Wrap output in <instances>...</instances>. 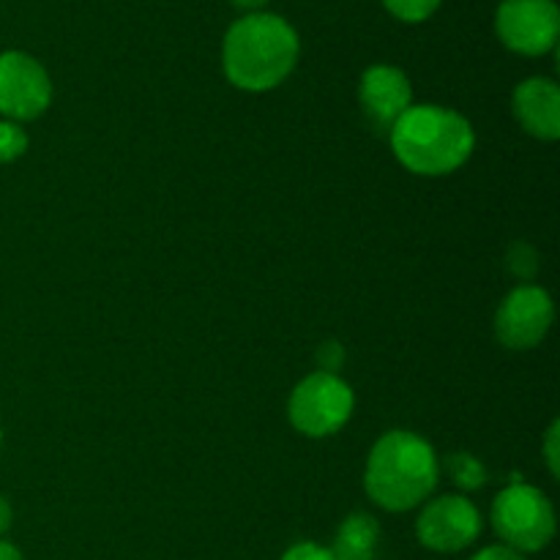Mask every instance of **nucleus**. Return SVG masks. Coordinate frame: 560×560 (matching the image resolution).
<instances>
[{
	"mask_svg": "<svg viewBox=\"0 0 560 560\" xmlns=\"http://www.w3.org/2000/svg\"><path fill=\"white\" fill-rule=\"evenodd\" d=\"M299 55V31L284 16L255 11L235 20L224 33L222 69L238 91L266 93L293 74Z\"/></svg>",
	"mask_w": 560,
	"mask_h": 560,
	"instance_id": "obj_1",
	"label": "nucleus"
},
{
	"mask_svg": "<svg viewBox=\"0 0 560 560\" xmlns=\"http://www.w3.org/2000/svg\"><path fill=\"white\" fill-rule=\"evenodd\" d=\"M392 151L408 173L441 178L468 164L476 148L474 124L441 104H413L388 131Z\"/></svg>",
	"mask_w": 560,
	"mask_h": 560,
	"instance_id": "obj_2",
	"label": "nucleus"
},
{
	"mask_svg": "<svg viewBox=\"0 0 560 560\" xmlns=\"http://www.w3.org/2000/svg\"><path fill=\"white\" fill-rule=\"evenodd\" d=\"M441 479V463L430 441L408 430L381 435L366 457L364 490L375 506L392 514L430 501Z\"/></svg>",
	"mask_w": 560,
	"mask_h": 560,
	"instance_id": "obj_3",
	"label": "nucleus"
},
{
	"mask_svg": "<svg viewBox=\"0 0 560 560\" xmlns=\"http://www.w3.org/2000/svg\"><path fill=\"white\" fill-rule=\"evenodd\" d=\"M490 520L503 547L520 556L541 552L556 539L558 523L550 498L539 487L525 485V481H514L498 492Z\"/></svg>",
	"mask_w": 560,
	"mask_h": 560,
	"instance_id": "obj_4",
	"label": "nucleus"
},
{
	"mask_svg": "<svg viewBox=\"0 0 560 560\" xmlns=\"http://www.w3.org/2000/svg\"><path fill=\"white\" fill-rule=\"evenodd\" d=\"M355 408V394L348 381L337 372H312L288 399V419L295 432L306 438L337 435L350 421Z\"/></svg>",
	"mask_w": 560,
	"mask_h": 560,
	"instance_id": "obj_5",
	"label": "nucleus"
},
{
	"mask_svg": "<svg viewBox=\"0 0 560 560\" xmlns=\"http://www.w3.org/2000/svg\"><path fill=\"white\" fill-rule=\"evenodd\" d=\"M503 47L525 58H541L558 47L560 9L556 0H503L495 11Z\"/></svg>",
	"mask_w": 560,
	"mask_h": 560,
	"instance_id": "obj_6",
	"label": "nucleus"
},
{
	"mask_svg": "<svg viewBox=\"0 0 560 560\" xmlns=\"http://www.w3.org/2000/svg\"><path fill=\"white\" fill-rule=\"evenodd\" d=\"M52 104V80L33 55L22 49L0 52V115L5 120H36Z\"/></svg>",
	"mask_w": 560,
	"mask_h": 560,
	"instance_id": "obj_7",
	"label": "nucleus"
},
{
	"mask_svg": "<svg viewBox=\"0 0 560 560\" xmlns=\"http://www.w3.org/2000/svg\"><path fill=\"white\" fill-rule=\"evenodd\" d=\"M556 320L552 295L539 284H520L495 312V337L506 350H534L545 342Z\"/></svg>",
	"mask_w": 560,
	"mask_h": 560,
	"instance_id": "obj_8",
	"label": "nucleus"
},
{
	"mask_svg": "<svg viewBox=\"0 0 560 560\" xmlns=\"http://www.w3.org/2000/svg\"><path fill=\"white\" fill-rule=\"evenodd\" d=\"M421 547L441 556L463 552L481 536V514L465 495H441L424 503L416 520Z\"/></svg>",
	"mask_w": 560,
	"mask_h": 560,
	"instance_id": "obj_9",
	"label": "nucleus"
},
{
	"mask_svg": "<svg viewBox=\"0 0 560 560\" xmlns=\"http://www.w3.org/2000/svg\"><path fill=\"white\" fill-rule=\"evenodd\" d=\"M359 102L377 131H392V126L413 107L410 77L392 63L370 66L361 74Z\"/></svg>",
	"mask_w": 560,
	"mask_h": 560,
	"instance_id": "obj_10",
	"label": "nucleus"
},
{
	"mask_svg": "<svg viewBox=\"0 0 560 560\" xmlns=\"http://www.w3.org/2000/svg\"><path fill=\"white\" fill-rule=\"evenodd\" d=\"M512 113L530 137L556 142L560 137V88L550 77H528L512 93Z\"/></svg>",
	"mask_w": 560,
	"mask_h": 560,
	"instance_id": "obj_11",
	"label": "nucleus"
},
{
	"mask_svg": "<svg viewBox=\"0 0 560 560\" xmlns=\"http://www.w3.org/2000/svg\"><path fill=\"white\" fill-rule=\"evenodd\" d=\"M381 545V523L372 514L355 512L345 520L328 547L337 560H375Z\"/></svg>",
	"mask_w": 560,
	"mask_h": 560,
	"instance_id": "obj_12",
	"label": "nucleus"
},
{
	"mask_svg": "<svg viewBox=\"0 0 560 560\" xmlns=\"http://www.w3.org/2000/svg\"><path fill=\"white\" fill-rule=\"evenodd\" d=\"M446 470L459 490H481L487 485V468L479 457L468 452H454L446 457Z\"/></svg>",
	"mask_w": 560,
	"mask_h": 560,
	"instance_id": "obj_13",
	"label": "nucleus"
},
{
	"mask_svg": "<svg viewBox=\"0 0 560 560\" xmlns=\"http://www.w3.org/2000/svg\"><path fill=\"white\" fill-rule=\"evenodd\" d=\"M386 5V11L392 16H397L399 22H408V25H419L427 22L438 9H441L443 0H381Z\"/></svg>",
	"mask_w": 560,
	"mask_h": 560,
	"instance_id": "obj_14",
	"label": "nucleus"
},
{
	"mask_svg": "<svg viewBox=\"0 0 560 560\" xmlns=\"http://www.w3.org/2000/svg\"><path fill=\"white\" fill-rule=\"evenodd\" d=\"M27 145H31V140H27V131L20 124L0 120V164H11L25 156Z\"/></svg>",
	"mask_w": 560,
	"mask_h": 560,
	"instance_id": "obj_15",
	"label": "nucleus"
},
{
	"mask_svg": "<svg viewBox=\"0 0 560 560\" xmlns=\"http://www.w3.org/2000/svg\"><path fill=\"white\" fill-rule=\"evenodd\" d=\"M541 454H545V465L550 470L552 479L560 476V421L556 419L550 430L545 432V443H541Z\"/></svg>",
	"mask_w": 560,
	"mask_h": 560,
	"instance_id": "obj_16",
	"label": "nucleus"
},
{
	"mask_svg": "<svg viewBox=\"0 0 560 560\" xmlns=\"http://www.w3.org/2000/svg\"><path fill=\"white\" fill-rule=\"evenodd\" d=\"M279 560H337L331 556L328 547L315 545V541H299V545L290 547Z\"/></svg>",
	"mask_w": 560,
	"mask_h": 560,
	"instance_id": "obj_17",
	"label": "nucleus"
},
{
	"mask_svg": "<svg viewBox=\"0 0 560 560\" xmlns=\"http://www.w3.org/2000/svg\"><path fill=\"white\" fill-rule=\"evenodd\" d=\"M317 361H320L323 372H337L345 361V348L331 339V342H326L317 350Z\"/></svg>",
	"mask_w": 560,
	"mask_h": 560,
	"instance_id": "obj_18",
	"label": "nucleus"
},
{
	"mask_svg": "<svg viewBox=\"0 0 560 560\" xmlns=\"http://www.w3.org/2000/svg\"><path fill=\"white\" fill-rule=\"evenodd\" d=\"M470 560H525V556H520V552L509 550V547H503V545H492V547H485V550L476 552Z\"/></svg>",
	"mask_w": 560,
	"mask_h": 560,
	"instance_id": "obj_19",
	"label": "nucleus"
},
{
	"mask_svg": "<svg viewBox=\"0 0 560 560\" xmlns=\"http://www.w3.org/2000/svg\"><path fill=\"white\" fill-rule=\"evenodd\" d=\"M11 523H14V509H11L9 498H5L3 492H0V536L9 534Z\"/></svg>",
	"mask_w": 560,
	"mask_h": 560,
	"instance_id": "obj_20",
	"label": "nucleus"
},
{
	"mask_svg": "<svg viewBox=\"0 0 560 560\" xmlns=\"http://www.w3.org/2000/svg\"><path fill=\"white\" fill-rule=\"evenodd\" d=\"M230 3H233L235 9L246 11V14H255V11L266 9V5L271 3V0H230Z\"/></svg>",
	"mask_w": 560,
	"mask_h": 560,
	"instance_id": "obj_21",
	"label": "nucleus"
},
{
	"mask_svg": "<svg viewBox=\"0 0 560 560\" xmlns=\"http://www.w3.org/2000/svg\"><path fill=\"white\" fill-rule=\"evenodd\" d=\"M0 560H25V558H22V552L16 550V547L11 545V541L0 539Z\"/></svg>",
	"mask_w": 560,
	"mask_h": 560,
	"instance_id": "obj_22",
	"label": "nucleus"
},
{
	"mask_svg": "<svg viewBox=\"0 0 560 560\" xmlns=\"http://www.w3.org/2000/svg\"><path fill=\"white\" fill-rule=\"evenodd\" d=\"M0 446H3V427H0Z\"/></svg>",
	"mask_w": 560,
	"mask_h": 560,
	"instance_id": "obj_23",
	"label": "nucleus"
}]
</instances>
